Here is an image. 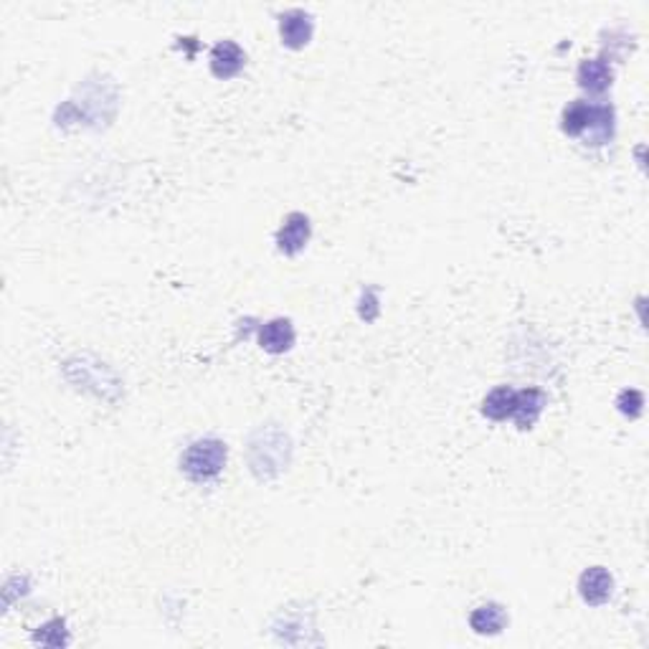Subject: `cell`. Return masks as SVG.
<instances>
[{
	"mask_svg": "<svg viewBox=\"0 0 649 649\" xmlns=\"http://www.w3.org/2000/svg\"><path fill=\"white\" fill-rule=\"evenodd\" d=\"M227 465V444L221 439H198L188 449H185L181 467L183 472L196 482L213 480L221 475V469Z\"/></svg>",
	"mask_w": 649,
	"mask_h": 649,
	"instance_id": "6da1fadb",
	"label": "cell"
},
{
	"mask_svg": "<svg viewBox=\"0 0 649 649\" xmlns=\"http://www.w3.org/2000/svg\"><path fill=\"white\" fill-rule=\"evenodd\" d=\"M579 591L586 604H593V607L607 604L611 599V591H614V576L601 565L586 568L579 579Z\"/></svg>",
	"mask_w": 649,
	"mask_h": 649,
	"instance_id": "7a4b0ae2",
	"label": "cell"
},
{
	"mask_svg": "<svg viewBox=\"0 0 649 649\" xmlns=\"http://www.w3.org/2000/svg\"><path fill=\"white\" fill-rule=\"evenodd\" d=\"M310 241V218L305 213H289L284 218V227L277 231V244L284 254H297Z\"/></svg>",
	"mask_w": 649,
	"mask_h": 649,
	"instance_id": "3957f363",
	"label": "cell"
},
{
	"mask_svg": "<svg viewBox=\"0 0 649 649\" xmlns=\"http://www.w3.org/2000/svg\"><path fill=\"white\" fill-rule=\"evenodd\" d=\"M246 61V54L241 51L239 43L218 41L211 51V71L218 79H231L236 76Z\"/></svg>",
	"mask_w": 649,
	"mask_h": 649,
	"instance_id": "277c9868",
	"label": "cell"
},
{
	"mask_svg": "<svg viewBox=\"0 0 649 649\" xmlns=\"http://www.w3.org/2000/svg\"><path fill=\"white\" fill-rule=\"evenodd\" d=\"M280 21H282V23H280V33H282V41L287 43V46L299 49V46H305V43L310 41L312 15L307 13V11L292 8V11L282 13Z\"/></svg>",
	"mask_w": 649,
	"mask_h": 649,
	"instance_id": "5b68a950",
	"label": "cell"
},
{
	"mask_svg": "<svg viewBox=\"0 0 649 649\" xmlns=\"http://www.w3.org/2000/svg\"><path fill=\"white\" fill-rule=\"evenodd\" d=\"M259 345L267 353H284L295 345V327L287 317H277L269 320L262 330H259Z\"/></svg>",
	"mask_w": 649,
	"mask_h": 649,
	"instance_id": "8992f818",
	"label": "cell"
},
{
	"mask_svg": "<svg viewBox=\"0 0 649 649\" xmlns=\"http://www.w3.org/2000/svg\"><path fill=\"white\" fill-rule=\"evenodd\" d=\"M614 79V71L609 67L607 58H586L579 67V86L586 92H607Z\"/></svg>",
	"mask_w": 649,
	"mask_h": 649,
	"instance_id": "52a82bcc",
	"label": "cell"
},
{
	"mask_svg": "<svg viewBox=\"0 0 649 649\" xmlns=\"http://www.w3.org/2000/svg\"><path fill=\"white\" fill-rule=\"evenodd\" d=\"M546 406V394L540 388H522L515 394V409H512V419L520 429H530L540 411Z\"/></svg>",
	"mask_w": 649,
	"mask_h": 649,
	"instance_id": "ba28073f",
	"label": "cell"
},
{
	"mask_svg": "<svg viewBox=\"0 0 649 649\" xmlns=\"http://www.w3.org/2000/svg\"><path fill=\"white\" fill-rule=\"evenodd\" d=\"M614 135V107L611 104H591V122L581 135L589 145H607Z\"/></svg>",
	"mask_w": 649,
	"mask_h": 649,
	"instance_id": "9c48e42d",
	"label": "cell"
},
{
	"mask_svg": "<svg viewBox=\"0 0 649 649\" xmlns=\"http://www.w3.org/2000/svg\"><path fill=\"white\" fill-rule=\"evenodd\" d=\"M508 624V614L500 604H485L469 614V627L477 635H500Z\"/></svg>",
	"mask_w": 649,
	"mask_h": 649,
	"instance_id": "30bf717a",
	"label": "cell"
},
{
	"mask_svg": "<svg viewBox=\"0 0 649 649\" xmlns=\"http://www.w3.org/2000/svg\"><path fill=\"white\" fill-rule=\"evenodd\" d=\"M515 394L510 386H500L494 388L493 394L487 396L482 401V413L493 422H505V419H512V409H515Z\"/></svg>",
	"mask_w": 649,
	"mask_h": 649,
	"instance_id": "8fae6325",
	"label": "cell"
},
{
	"mask_svg": "<svg viewBox=\"0 0 649 649\" xmlns=\"http://www.w3.org/2000/svg\"><path fill=\"white\" fill-rule=\"evenodd\" d=\"M589 122H591V104L583 102V99H576L564 110V125L561 128H564L565 135L581 138L589 128Z\"/></svg>",
	"mask_w": 649,
	"mask_h": 649,
	"instance_id": "7c38bea8",
	"label": "cell"
},
{
	"mask_svg": "<svg viewBox=\"0 0 649 649\" xmlns=\"http://www.w3.org/2000/svg\"><path fill=\"white\" fill-rule=\"evenodd\" d=\"M36 642H41V645H51V647H58V645H67V632H64V619L49 621V624L43 627L41 632L36 635Z\"/></svg>",
	"mask_w": 649,
	"mask_h": 649,
	"instance_id": "4fadbf2b",
	"label": "cell"
},
{
	"mask_svg": "<svg viewBox=\"0 0 649 649\" xmlns=\"http://www.w3.org/2000/svg\"><path fill=\"white\" fill-rule=\"evenodd\" d=\"M617 406L624 416H639V411L645 406V396L635 391V388H627L621 391L619 398H617Z\"/></svg>",
	"mask_w": 649,
	"mask_h": 649,
	"instance_id": "5bb4252c",
	"label": "cell"
}]
</instances>
